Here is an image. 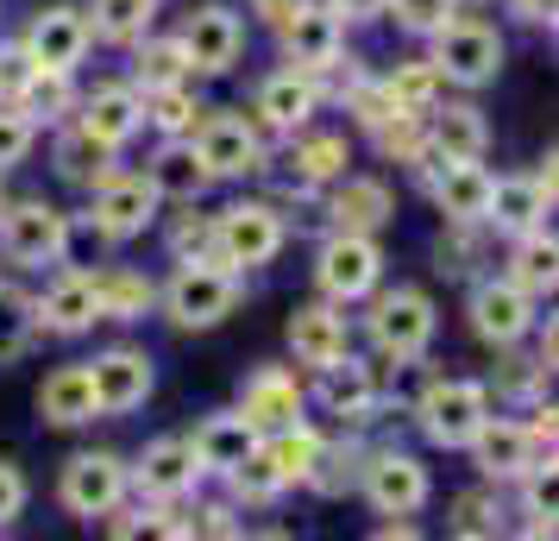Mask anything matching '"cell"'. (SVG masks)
Listing matches in <instances>:
<instances>
[{"label": "cell", "instance_id": "obj_2", "mask_svg": "<svg viewBox=\"0 0 559 541\" xmlns=\"http://www.w3.org/2000/svg\"><path fill=\"white\" fill-rule=\"evenodd\" d=\"M503 57H509L503 32L490 26V20H478V13H465V7L428 38L433 77L447 82V89H465V95H478V89H490V82L503 77Z\"/></svg>", "mask_w": 559, "mask_h": 541}, {"label": "cell", "instance_id": "obj_21", "mask_svg": "<svg viewBox=\"0 0 559 541\" xmlns=\"http://www.w3.org/2000/svg\"><path fill=\"white\" fill-rule=\"evenodd\" d=\"M465 454H472V466H478V479H490V485H515V479H522L540 454H554V447H540L528 422L490 410L478 422V435L465 440Z\"/></svg>", "mask_w": 559, "mask_h": 541}, {"label": "cell", "instance_id": "obj_27", "mask_svg": "<svg viewBox=\"0 0 559 541\" xmlns=\"http://www.w3.org/2000/svg\"><path fill=\"white\" fill-rule=\"evenodd\" d=\"M321 202H328V221L346 233H383L396 221V189L383 177H365V170H340Z\"/></svg>", "mask_w": 559, "mask_h": 541}, {"label": "cell", "instance_id": "obj_42", "mask_svg": "<svg viewBox=\"0 0 559 541\" xmlns=\"http://www.w3.org/2000/svg\"><path fill=\"white\" fill-rule=\"evenodd\" d=\"M20 114H32L38 127H63L76 114V77H57V70H32V82L20 89Z\"/></svg>", "mask_w": 559, "mask_h": 541}, {"label": "cell", "instance_id": "obj_9", "mask_svg": "<svg viewBox=\"0 0 559 541\" xmlns=\"http://www.w3.org/2000/svg\"><path fill=\"white\" fill-rule=\"evenodd\" d=\"M132 497V479H127V460L114 447H82L63 460V479H57V504L76 516V522H102L114 504Z\"/></svg>", "mask_w": 559, "mask_h": 541}, {"label": "cell", "instance_id": "obj_22", "mask_svg": "<svg viewBox=\"0 0 559 541\" xmlns=\"http://www.w3.org/2000/svg\"><path fill=\"white\" fill-rule=\"evenodd\" d=\"M321 102H328V89H321V77H308V70H296V63H283V70H271V77L258 82L252 120H258L264 132H277V139H289V132L314 127V114H321Z\"/></svg>", "mask_w": 559, "mask_h": 541}, {"label": "cell", "instance_id": "obj_41", "mask_svg": "<svg viewBox=\"0 0 559 541\" xmlns=\"http://www.w3.org/2000/svg\"><path fill=\"white\" fill-rule=\"evenodd\" d=\"M145 102V127L157 139H189L195 120H202V102H195V82H170V89H152V95H139Z\"/></svg>", "mask_w": 559, "mask_h": 541}, {"label": "cell", "instance_id": "obj_4", "mask_svg": "<svg viewBox=\"0 0 559 541\" xmlns=\"http://www.w3.org/2000/svg\"><path fill=\"white\" fill-rule=\"evenodd\" d=\"M189 145L202 152L207 177L214 183H246L271 164V145H264V127H258L246 107H202V120L189 132Z\"/></svg>", "mask_w": 559, "mask_h": 541}, {"label": "cell", "instance_id": "obj_19", "mask_svg": "<svg viewBox=\"0 0 559 541\" xmlns=\"http://www.w3.org/2000/svg\"><path fill=\"white\" fill-rule=\"evenodd\" d=\"M314 403H321L340 428H371L383 415V385L358 353H340L333 365L314 372Z\"/></svg>", "mask_w": 559, "mask_h": 541}, {"label": "cell", "instance_id": "obj_48", "mask_svg": "<svg viewBox=\"0 0 559 541\" xmlns=\"http://www.w3.org/2000/svg\"><path fill=\"white\" fill-rule=\"evenodd\" d=\"M26 497H32L26 472H20L13 460H0V529H13V522L26 516Z\"/></svg>", "mask_w": 559, "mask_h": 541}, {"label": "cell", "instance_id": "obj_39", "mask_svg": "<svg viewBox=\"0 0 559 541\" xmlns=\"http://www.w3.org/2000/svg\"><path fill=\"white\" fill-rule=\"evenodd\" d=\"M114 157H120V152H107L102 139H88V132H82L76 120H63V127H57L51 170H57L63 183H82V189H88V183H102L107 170H114Z\"/></svg>", "mask_w": 559, "mask_h": 541}, {"label": "cell", "instance_id": "obj_52", "mask_svg": "<svg viewBox=\"0 0 559 541\" xmlns=\"http://www.w3.org/2000/svg\"><path fill=\"white\" fill-rule=\"evenodd\" d=\"M296 7H302V0H252V13L264 20V26H283V20H289Z\"/></svg>", "mask_w": 559, "mask_h": 541}, {"label": "cell", "instance_id": "obj_35", "mask_svg": "<svg viewBox=\"0 0 559 541\" xmlns=\"http://www.w3.org/2000/svg\"><path fill=\"white\" fill-rule=\"evenodd\" d=\"M447 529H453L459 541H497V536H509V497H503V485H465L447 504Z\"/></svg>", "mask_w": 559, "mask_h": 541}, {"label": "cell", "instance_id": "obj_47", "mask_svg": "<svg viewBox=\"0 0 559 541\" xmlns=\"http://www.w3.org/2000/svg\"><path fill=\"white\" fill-rule=\"evenodd\" d=\"M170 258H214V214L195 221V214H182L177 227H170Z\"/></svg>", "mask_w": 559, "mask_h": 541}, {"label": "cell", "instance_id": "obj_32", "mask_svg": "<svg viewBox=\"0 0 559 541\" xmlns=\"http://www.w3.org/2000/svg\"><path fill=\"white\" fill-rule=\"evenodd\" d=\"M38 422H45V428H88V422H102L95 385H88V360L57 365L51 378L38 385Z\"/></svg>", "mask_w": 559, "mask_h": 541}, {"label": "cell", "instance_id": "obj_29", "mask_svg": "<svg viewBox=\"0 0 559 541\" xmlns=\"http://www.w3.org/2000/svg\"><path fill=\"white\" fill-rule=\"evenodd\" d=\"M145 183L157 189V202H170V208H195L207 189H214L202 152H195L189 139H157L152 164H145Z\"/></svg>", "mask_w": 559, "mask_h": 541}, {"label": "cell", "instance_id": "obj_38", "mask_svg": "<svg viewBox=\"0 0 559 541\" xmlns=\"http://www.w3.org/2000/svg\"><path fill=\"white\" fill-rule=\"evenodd\" d=\"M95 303H102V321H145V309H157V284L132 264H102Z\"/></svg>", "mask_w": 559, "mask_h": 541}, {"label": "cell", "instance_id": "obj_23", "mask_svg": "<svg viewBox=\"0 0 559 541\" xmlns=\"http://www.w3.org/2000/svg\"><path fill=\"white\" fill-rule=\"evenodd\" d=\"M547 214H554V157H547V170H522V177H497L490 183V208H484V233H534L547 227Z\"/></svg>", "mask_w": 559, "mask_h": 541}, {"label": "cell", "instance_id": "obj_37", "mask_svg": "<svg viewBox=\"0 0 559 541\" xmlns=\"http://www.w3.org/2000/svg\"><path fill=\"white\" fill-rule=\"evenodd\" d=\"M132 89L139 95H152V89H170V82H195V70H189V57H182L177 32H145L139 45H132Z\"/></svg>", "mask_w": 559, "mask_h": 541}, {"label": "cell", "instance_id": "obj_17", "mask_svg": "<svg viewBox=\"0 0 559 541\" xmlns=\"http://www.w3.org/2000/svg\"><path fill=\"white\" fill-rule=\"evenodd\" d=\"M277 45H283V63H296L308 77H328L346 57V20L333 13L328 0H302L277 26Z\"/></svg>", "mask_w": 559, "mask_h": 541}, {"label": "cell", "instance_id": "obj_5", "mask_svg": "<svg viewBox=\"0 0 559 541\" xmlns=\"http://www.w3.org/2000/svg\"><path fill=\"white\" fill-rule=\"evenodd\" d=\"M371 309H365V334L378 346L383 360H421L440 334V315H433V296L415 284H396V290H371L365 296Z\"/></svg>", "mask_w": 559, "mask_h": 541}, {"label": "cell", "instance_id": "obj_20", "mask_svg": "<svg viewBox=\"0 0 559 541\" xmlns=\"http://www.w3.org/2000/svg\"><path fill=\"white\" fill-rule=\"evenodd\" d=\"M233 410L246 415L258 435L302 422V415H308V385H302V372H296V365H252V372L239 378V403H233Z\"/></svg>", "mask_w": 559, "mask_h": 541}, {"label": "cell", "instance_id": "obj_25", "mask_svg": "<svg viewBox=\"0 0 559 541\" xmlns=\"http://www.w3.org/2000/svg\"><path fill=\"white\" fill-rule=\"evenodd\" d=\"M283 340H289V360L302 365V372H321L333 365L340 353H353V315L340 309V303H302V309H289L283 321Z\"/></svg>", "mask_w": 559, "mask_h": 541}, {"label": "cell", "instance_id": "obj_40", "mask_svg": "<svg viewBox=\"0 0 559 541\" xmlns=\"http://www.w3.org/2000/svg\"><path fill=\"white\" fill-rule=\"evenodd\" d=\"M378 89H383V102H390V114H415V120H421V114H428V107L447 95V82L433 77L428 57H421V63H396V70H390Z\"/></svg>", "mask_w": 559, "mask_h": 541}, {"label": "cell", "instance_id": "obj_31", "mask_svg": "<svg viewBox=\"0 0 559 541\" xmlns=\"http://www.w3.org/2000/svg\"><path fill=\"white\" fill-rule=\"evenodd\" d=\"M189 447H195V466H202V479H227L233 466L246 460L258 447V428L246 422L239 410H214L195 422V435H189Z\"/></svg>", "mask_w": 559, "mask_h": 541}, {"label": "cell", "instance_id": "obj_14", "mask_svg": "<svg viewBox=\"0 0 559 541\" xmlns=\"http://www.w3.org/2000/svg\"><path fill=\"white\" fill-rule=\"evenodd\" d=\"M177 45L195 77H233L239 57H246V20L233 13L227 0H207V7H195L177 26Z\"/></svg>", "mask_w": 559, "mask_h": 541}, {"label": "cell", "instance_id": "obj_30", "mask_svg": "<svg viewBox=\"0 0 559 541\" xmlns=\"http://www.w3.org/2000/svg\"><path fill=\"white\" fill-rule=\"evenodd\" d=\"M421 132H428L433 157H484L490 152V120H484L478 102H440L421 114Z\"/></svg>", "mask_w": 559, "mask_h": 541}, {"label": "cell", "instance_id": "obj_51", "mask_svg": "<svg viewBox=\"0 0 559 541\" xmlns=\"http://www.w3.org/2000/svg\"><path fill=\"white\" fill-rule=\"evenodd\" d=\"M328 7L346 20V26H371V20H383V0H328Z\"/></svg>", "mask_w": 559, "mask_h": 541}, {"label": "cell", "instance_id": "obj_28", "mask_svg": "<svg viewBox=\"0 0 559 541\" xmlns=\"http://www.w3.org/2000/svg\"><path fill=\"white\" fill-rule=\"evenodd\" d=\"M353 164V139L346 132H289V170H283V189H296V196H314V189H328L340 170Z\"/></svg>", "mask_w": 559, "mask_h": 541}, {"label": "cell", "instance_id": "obj_16", "mask_svg": "<svg viewBox=\"0 0 559 541\" xmlns=\"http://www.w3.org/2000/svg\"><path fill=\"white\" fill-rule=\"evenodd\" d=\"M127 479L139 491V504H182L202 485V466H195L189 435H157L139 447V460H127Z\"/></svg>", "mask_w": 559, "mask_h": 541}, {"label": "cell", "instance_id": "obj_13", "mask_svg": "<svg viewBox=\"0 0 559 541\" xmlns=\"http://www.w3.org/2000/svg\"><path fill=\"white\" fill-rule=\"evenodd\" d=\"M358 491H365V504L378 516H415V510H428L433 472L415 454H403V447H378V454H365Z\"/></svg>", "mask_w": 559, "mask_h": 541}, {"label": "cell", "instance_id": "obj_44", "mask_svg": "<svg viewBox=\"0 0 559 541\" xmlns=\"http://www.w3.org/2000/svg\"><path fill=\"white\" fill-rule=\"evenodd\" d=\"M554 472H559L554 454H540V460L515 479V485H522V516H528L522 536H554Z\"/></svg>", "mask_w": 559, "mask_h": 541}, {"label": "cell", "instance_id": "obj_10", "mask_svg": "<svg viewBox=\"0 0 559 541\" xmlns=\"http://www.w3.org/2000/svg\"><path fill=\"white\" fill-rule=\"evenodd\" d=\"M157 189L145 183V170H107L102 183H88V227L107 246H127L139 233L157 227Z\"/></svg>", "mask_w": 559, "mask_h": 541}, {"label": "cell", "instance_id": "obj_6", "mask_svg": "<svg viewBox=\"0 0 559 541\" xmlns=\"http://www.w3.org/2000/svg\"><path fill=\"white\" fill-rule=\"evenodd\" d=\"M408 415H415L428 447L465 454V440L478 435V422L490 415V385L484 378H428L421 397L408 403Z\"/></svg>", "mask_w": 559, "mask_h": 541}, {"label": "cell", "instance_id": "obj_3", "mask_svg": "<svg viewBox=\"0 0 559 541\" xmlns=\"http://www.w3.org/2000/svg\"><path fill=\"white\" fill-rule=\"evenodd\" d=\"M76 246V221L45 196H20V202H0V258L20 264V271H57L70 264Z\"/></svg>", "mask_w": 559, "mask_h": 541}, {"label": "cell", "instance_id": "obj_1", "mask_svg": "<svg viewBox=\"0 0 559 541\" xmlns=\"http://www.w3.org/2000/svg\"><path fill=\"white\" fill-rule=\"evenodd\" d=\"M239 296H246V278L239 271L214 264V258H182L177 271L157 284V315L177 334H207V328H221L239 309Z\"/></svg>", "mask_w": 559, "mask_h": 541}, {"label": "cell", "instance_id": "obj_50", "mask_svg": "<svg viewBox=\"0 0 559 541\" xmlns=\"http://www.w3.org/2000/svg\"><path fill=\"white\" fill-rule=\"evenodd\" d=\"M509 13L522 20V26H534V32H554V13H559V0H503Z\"/></svg>", "mask_w": 559, "mask_h": 541}, {"label": "cell", "instance_id": "obj_49", "mask_svg": "<svg viewBox=\"0 0 559 541\" xmlns=\"http://www.w3.org/2000/svg\"><path fill=\"white\" fill-rule=\"evenodd\" d=\"M32 82V63L20 45H0V102H20V89Z\"/></svg>", "mask_w": 559, "mask_h": 541}, {"label": "cell", "instance_id": "obj_45", "mask_svg": "<svg viewBox=\"0 0 559 541\" xmlns=\"http://www.w3.org/2000/svg\"><path fill=\"white\" fill-rule=\"evenodd\" d=\"M459 7H465V0H383V20H396V32H408V38H421V45H428Z\"/></svg>", "mask_w": 559, "mask_h": 541}, {"label": "cell", "instance_id": "obj_18", "mask_svg": "<svg viewBox=\"0 0 559 541\" xmlns=\"http://www.w3.org/2000/svg\"><path fill=\"white\" fill-rule=\"evenodd\" d=\"M428 202L440 208V221L447 227H484V208H490V164L484 157H433L428 170Z\"/></svg>", "mask_w": 559, "mask_h": 541}, {"label": "cell", "instance_id": "obj_46", "mask_svg": "<svg viewBox=\"0 0 559 541\" xmlns=\"http://www.w3.org/2000/svg\"><path fill=\"white\" fill-rule=\"evenodd\" d=\"M32 152H38V120L20 114L13 102H0V177H13Z\"/></svg>", "mask_w": 559, "mask_h": 541}, {"label": "cell", "instance_id": "obj_15", "mask_svg": "<svg viewBox=\"0 0 559 541\" xmlns=\"http://www.w3.org/2000/svg\"><path fill=\"white\" fill-rule=\"evenodd\" d=\"M465 315H472V334H478L484 346L509 353V346H522L528 328L540 321V303H534L528 290H515L509 278H478L472 296H465Z\"/></svg>", "mask_w": 559, "mask_h": 541}, {"label": "cell", "instance_id": "obj_24", "mask_svg": "<svg viewBox=\"0 0 559 541\" xmlns=\"http://www.w3.org/2000/svg\"><path fill=\"white\" fill-rule=\"evenodd\" d=\"M32 309H38V334H57V340L95 334V321H102L95 271H82V264H57V278L45 284V296H32Z\"/></svg>", "mask_w": 559, "mask_h": 541}, {"label": "cell", "instance_id": "obj_7", "mask_svg": "<svg viewBox=\"0 0 559 541\" xmlns=\"http://www.w3.org/2000/svg\"><path fill=\"white\" fill-rule=\"evenodd\" d=\"M283 246H289V221L277 202H227L214 214V264H227L239 278L277 264Z\"/></svg>", "mask_w": 559, "mask_h": 541}, {"label": "cell", "instance_id": "obj_8", "mask_svg": "<svg viewBox=\"0 0 559 541\" xmlns=\"http://www.w3.org/2000/svg\"><path fill=\"white\" fill-rule=\"evenodd\" d=\"M378 284H383V246H378V233L333 227L328 239H321V252H314V290H321L328 303H340V309H353V303H365Z\"/></svg>", "mask_w": 559, "mask_h": 541}, {"label": "cell", "instance_id": "obj_33", "mask_svg": "<svg viewBox=\"0 0 559 541\" xmlns=\"http://www.w3.org/2000/svg\"><path fill=\"white\" fill-rule=\"evenodd\" d=\"M365 440H358V428H340V440L321 435V447H314V466H308L302 485L314 491V497H353L358 491V472H365Z\"/></svg>", "mask_w": 559, "mask_h": 541}, {"label": "cell", "instance_id": "obj_43", "mask_svg": "<svg viewBox=\"0 0 559 541\" xmlns=\"http://www.w3.org/2000/svg\"><path fill=\"white\" fill-rule=\"evenodd\" d=\"M32 340H38V309H32V290L0 284V365L26 360Z\"/></svg>", "mask_w": 559, "mask_h": 541}, {"label": "cell", "instance_id": "obj_26", "mask_svg": "<svg viewBox=\"0 0 559 541\" xmlns=\"http://www.w3.org/2000/svg\"><path fill=\"white\" fill-rule=\"evenodd\" d=\"M88 139H102L107 152H127L132 139L145 132V102L132 82H95L88 95H76V114H70Z\"/></svg>", "mask_w": 559, "mask_h": 541}, {"label": "cell", "instance_id": "obj_36", "mask_svg": "<svg viewBox=\"0 0 559 541\" xmlns=\"http://www.w3.org/2000/svg\"><path fill=\"white\" fill-rule=\"evenodd\" d=\"M157 7H164V0H88L82 13H88L95 45H107V51H132V45L157 26Z\"/></svg>", "mask_w": 559, "mask_h": 541}, {"label": "cell", "instance_id": "obj_53", "mask_svg": "<svg viewBox=\"0 0 559 541\" xmlns=\"http://www.w3.org/2000/svg\"><path fill=\"white\" fill-rule=\"evenodd\" d=\"M0 202H7V189H0Z\"/></svg>", "mask_w": 559, "mask_h": 541}, {"label": "cell", "instance_id": "obj_11", "mask_svg": "<svg viewBox=\"0 0 559 541\" xmlns=\"http://www.w3.org/2000/svg\"><path fill=\"white\" fill-rule=\"evenodd\" d=\"M88 385H95V410L102 422H120V415L145 410L157 390V360L145 346H132V340H114L102 346L95 360H88Z\"/></svg>", "mask_w": 559, "mask_h": 541}, {"label": "cell", "instance_id": "obj_34", "mask_svg": "<svg viewBox=\"0 0 559 541\" xmlns=\"http://www.w3.org/2000/svg\"><path fill=\"white\" fill-rule=\"evenodd\" d=\"M515 290H528L534 303H547L559 290V246H554V227H534V233H515L509 239V271H503Z\"/></svg>", "mask_w": 559, "mask_h": 541}, {"label": "cell", "instance_id": "obj_12", "mask_svg": "<svg viewBox=\"0 0 559 541\" xmlns=\"http://www.w3.org/2000/svg\"><path fill=\"white\" fill-rule=\"evenodd\" d=\"M20 51H26L32 70H57V77H76L82 63H88V51H95V32H88V13L82 7H38L26 20V32L13 38Z\"/></svg>", "mask_w": 559, "mask_h": 541}]
</instances>
